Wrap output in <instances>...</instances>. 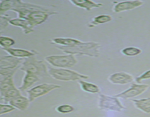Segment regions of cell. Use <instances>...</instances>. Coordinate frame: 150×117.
Wrapping results in <instances>:
<instances>
[{
  "label": "cell",
  "instance_id": "cell-11",
  "mask_svg": "<svg viewBox=\"0 0 150 117\" xmlns=\"http://www.w3.org/2000/svg\"><path fill=\"white\" fill-rule=\"evenodd\" d=\"M108 80L113 84L125 85L134 80V78L132 75L125 72L113 73L108 77Z\"/></svg>",
  "mask_w": 150,
  "mask_h": 117
},
{
  "label": "cell",
  "instance_id": "cell-1",
  "mask_svg": "<svg viewBox=\"0 0 150 117\" xmlns=\"http://www.w3.org/2000/svg\"><path fill=\"white\" fill-rule=\"evenodd\" d=\"M57 48L67 54L98 57L100 56V45L96 42H81V43L71 45V46H57Z\"/></svg>",
  "mask_w": 150,
  "mask_h": 117
},
{
  "label": "cell",
  "instance_id": "cell-13",
  "mask_svg": "<svg viewBox=\"0 0 150 117\" xmlns=\"http://www.w3.org/2000/svg\"><path fill=\"white\" fill-rule=\"evenodd\" d=\"M9 24L21 28L23 34H25V35H29V34L32 33L34 32V28H35V26L30 22L25 20V19L18 18L12 19L10 18V20H9Z\"/></svg>",
  "mask_w": 150,
  "mask_h": 117
},
{
  "label": "cell",
  "instance_id": "cell-4",
  "mask_svg": "<svg viewBox=\"0 0 150 117\" xmlns=\"http://www.w3.org/2000/svg\"><path fill=\"white\" fill-rule=\"evenodd\" d=\"M48 75L53 78L61 81H74V80H83L88 79L89 76L86 75L81 74L78 72L70 70L69 69L56 68V67H49L48 68Z\"/></svg>",
  "mask_w": 150,
  "mask_h": 117
},
{
  "label": "cell",
  "instance_id": "cell-24",
  "mask_svg": "<svg viewBox=\"0 0 150 117\" xmlns=\"http://www.w3.org/2000/svg\"><path fill=\"white\" fill-rule=\"evenodd\" d=\"M142 49L133 46L127 47V48H125L122 50H121L122 54L126 56H136L142 54Z\"/></svg>",
  "mask_w": 150,
  "mask_h": 117
},
{
  "label": "cell",
  "instance_id": "cell-26",
  "mask_svg": "<svg viewBox=\"0 0 150 117\" xmlns=\"http://www.w3.org/2000/svg\"><path fill=\"white\" fill-rule=\"evenodd\" d=\"M18 69L14 70H0V83L8 78L10 76H13Z\"/></svg>",
  "mask_w": 150,
  "mask_h": 117
},
{
  "label": "cell",
  "instance_id": "cell-25",
  "mask_svg": "<svg viewBox=\"0 0 150 117\" xmlns=\"http://www.w3.org/2000/svg\"><path fill=\"white\" fill-rule=\"evenodd\" d=\"M16 44V41L9 37L5 36H0V46L2 48V49H5V48H11L13 45Z\"/></svg>",
  "mask_w": 150,
  "mask_h": 117
},
{
  "label": "cell",
  "instance_id": "cell-12",
  "mask_svg": "<svg viewBox=\"0 0 150 117\" xmlns=\"http://www.w3.org/2000/svg\"><path fill=\"white\" fill-rule=\"evenodd\" d=\"M5 52H7L11 56L15 57V58H26L29 57L34 56L37 54V52L35 51H28L25 49H20V48H5L3 49Z\"/></svg>",
  "mask_w": 150,
  "mask_h": 117
},
{
  "label": "cell",
  "instance_id": "cell-15",
  "mask_svg": "<svg viewBox=\"0 0 150 117\" xmlns=\"http://www.w3.org/2000/svg\"><path fill=\"white\" fill-rule=\"evenodd\" d=\"M70 2L76 7L84 9L87 11H90L92 9L98 8L103 5L102 3L95 2L89 0H70Z\"/></svg>",
  "mask_w": 150,
  "mask_h": 117
},
{
  "label": "cell",
  "instance_id": "cell-23",
  "mask_svg": "<svg viewBox=\"0 0 150 117\" xmlns=\"http://www.w3.org/2000/svg\"><path fill=\"white\" fill-rule=\"evenodd\" d=\"M21 95V91L18 89L16 86L13 87V89H10L7 92H6L5 94L3 97L2 99H1V102H4L5 104L9 103L11 99H13V98L16 97Z\"/></svg>",
  "mask_w": 150,
  "mask_h": 117
},
{
  "label": "cell",
  "instance_id": "cell-14",
  "mask_svg": "<svg viewBox=\"0 0 150 117\" xmlns=\"http://www.w3.org/2000/svg\"><path fill=\"white\" fill-rule=\"evenodd\" d=\"M29 102H30L27 97L21 94L11 99L9 102V105H12L15 109L19 110L21 111H25L29 108Z\"/></svg>",
  "mask_w": 150,
  "mask_h": 117
},
{
  "label": "cell",
  "instance_id": "cell-17",
  "mask_svg": "<svg viewBox=\"0 0 150 117\" xmlns=\"http://www.w3.org/2000/svg\"><path fill=\"white\" fill-rule=\"evenodd\" d=\"M51 43L55 44L57 46H71L81 43L82 41L79 40L74 38L67 37H56L51 39Z\"/></svg>",
  "mask_w": 150,
  "mask_h": 117
},
{
  "label": "cell",
  "instance_id": "cell-31",
  "mask_svg": "<svg viewBox=\"0 0 150 117\" xmlns=\"http://www.w3.org/2000/svg\"><path fill=\"white\" fill-rule=\"evenodd\" d=\"M1 32H0V36H1Z\"/></svg>",
  "mask_w": 150,
  "mask_h": 117
},
{
  "label": "cell",
  "instance_id": "cell-9",
  "mask_svg": "<svg viewBox=\"0 0 150 117\" xmlns=\"http://www.w3.org/2000/svg\"><path fill=\"white\" fill-rule=\"evenodd\" d=\"M114 4L112 10L116 13H121L124 11L134 10L144 4L143 1L135 0V1H114Z\"/></svg>",
  "mask_w": 150,
  "mask_h": 117
},
{
  "label": "cell",
  "instance_id": "cell-21",
  "mask_svg": "<svg viewBox=\"0 0 150 117\" xmlns=\"http://www.w3.org/2000/svg\"><path fill=\"white\" fill-rule=\"evenodd\" d=\"M14 82H13V76H10L3 82L0 83V101L2 99L3 97L6 92H8L10 89L15 87Z\"/></svg>",
  "mask_w": 150,
  "mask_h": 117
},
{
  "label": "cell",
  "instance_id": "cell-6",
  "mask_svg": "<svg viewBox=\"0 0 150 117\" xmlns=\"http://www.w3.org/2000/svg\"><path fill=\"white\" fill-rule=\"evenodd\" d=\"M98 108L104 111H112L117 112H121L126 109L125 106L120 102L119 98L115 96H108V95L100 94L99 101H98Z\"/></svg>",
  "mask_w": 150,
  "mask_h": 117
},
{
  "label": "cell",
  "instance_id": "cell-29",
  "mask_svg": "<svg viewBox=\"0 0 150 117\" xmlns=\"http://www.w3.org/2000/svg\"><path fill=\"white\" fill-rule=\"evenodd\" d=\"M10 20V18L8 16H0V32L8 26Z\"/></svg>",
  "mask_w": 150,
  "mask_h": 117
},
{
  "label": "cell",
  "instance_id": "cell-27",
  "mask_svg": "<svg viewBox=\"0 0 150 117\" xmlns=\"http://www.w3.org/2000/svg\"><path fill=\"white\" fill-rule=\"evenodd\" d=\"M56 111L60 113H70L74 111V108L71 105L65 104V105H61L57 107Z\"/></svg>",
  "mask_w": 150,
  "mask_h": 117
},
{
  "label": "cell",
  "instance_id": "cell-10",
  "mask_svg": "<svg viewBox=\"0 0 150 117\" xmlns=\"http://www.w3.org/2000/svg\"><path fill=\"white\" fill-rule=\"evenodd\" d=\"M23 59L10 55L0 56V70H14L20 68Z\"/></svg>",
  "mask_w": 150,
  "mask_h": 117
},
{
  "label": "cell",
  "instance_id": "cell-20",
  "mask_svg": "<svg viewBox=\"0 0 150 117\" xmlns=\"http://www.w3.org/2000/svg\"><path fill=\"white\" fill-rule=\"evenodd\" d=\"M78 83L80 85L81 89L84 92H88V93L99 94L100 92V89L99 86L94 84V83L84 81L83 80H78Z\"/></svg>",
  "mask_w": 150,
  "mask_h": 117
},
{
  "label": "cell",
  "instance_id": "cell-3",
  "mask_svg": "<svg viewBox=\"0 0 150 117\" xmlns=\"http://www.w3.org/2000/svg\"><path fill=\"white\" fill-rule=\"evenodd\" d=\"M20 69L26 73L35 75L40 79L48 75V69L45 62L41 60L37 59L34 56L25 58L21 64Z\"/></svg>",
  "mask_w": 150,
  "mask_h": 117
},
{
  "label": "cell",
  "instance_id": "cell-16",
  "mask_svg": "<svg viewBox=\"0 0 150 117\" xmlns=\"http://www.w3.org/2000/svg\"><path fill=\"white\" fill-rule=\"evenodd\" d=\"M39 80L40 78L38 76L35 75L30 74V73H26L25 75L23 76L21 86H19L18 89L21 92H24V91L29 90V89Z\"/></svg>",
  "mask_w": 150,
  "mask_h": 117
},
{
  "label": "cell",
  "instance_id": "cell-2",
  "mask_svg": "<svg viewBox=\"0 0 150 117\" xmlns=\"http://www.w3.org/2000/svg\"><path fill=\"white\" fill-rule=\"evenodd\" d=\"M17 13L18 18H23L30 22L34 26H38L46 21L51 16L57 15V12L49 10H38V11H26V10H14Z\"/></svg>",
  "mask_w": 150,
  "mask_h": 117
},
{
  "label": "cell",
  "instance_id": "cell-7",
  "mask_svg": "<svg viewBox=\"0 0 150 117\" xmlns=\"http://www.w3.org/2000/svg\"><path fill=\"white\" fill-rule=\"evenodd\" d=\"M61 87V86L57 84H53V83H42V84L38 85V86H34L32 89H29L26 91L28 95V99L29 102H33L35 99L40 97L44 96L47 94L51 91L55 90Z\"/></svg>",
  "mask_w": 150,
  "mask_h": 117
},
{
  "label": "cell",
  "instance_id": "cell-18",
  "mask_svg": "<svg viewBox=\"0 0 150 117\" xmlns=\"http://www.w3.org/2000/svg\"><path fill=\"white\" fill-rule=\"evenodd\" d=\"M135 107L145 113H150V97L139 99H131Z\"/></svg>",
  "mask_w": 150,
  "mask_h": 117
},
{
  "label": "cell",
  "instance_id": "cell-8",
  "mask_svg": "<svg viewBox=\"0 0 150 117\" xmlns=\"http://www.w3.org/2000/svg\"><path fill=\"white\" fill-rule=\"evenodd\" d=\"M149 86L148 84H141V83H133L129 89L118 94L115 95V97L117 98H122V99H133V98L144 93L149 89Z\"/></svg>",
  "mask_w": 150,
  "mask_h": 117
},
{
  "label": "cell",
  "instance_id": "cell-28",
  "mask_svg": "<svg viewBox=\"0 0 150 117\" xmlns=\"http://www.w3.org/2000/svg\"><path fill=\"white\" fill-rule=\"evenodd\" d=\"M14 110L15 108L12 105H8V104H0V115L8 113Z\"/></svg>",
  "mask_w": 150,
  "mask_h": 117
},
{
  "label": "cell",
  "instance_id": "cell-22",
  "mask_svg": "<svg viewBox=\"0 0 150 117\" xmlns=\"http://www.w3.org/2000/svg\"><path fill=\"white\" fill-rule=\"evenodd\" d=\"M17 1H0V16H4L9 10H13L16 7Z\"/></svg>",
  "mask_w": 150,
  "mask_h": 117
},
{
  "label": "cell",
  "instance_id": "cell-19",
  "mask_svg": "<svg viewBox=\"0 0 150 117\" xmlns=\"http://www.w3.org/2000/svg\"><path fill=\"white\" fill-rule=\"evenodd\" d=\"M112 20V17L109 15H100L93 18L92 20L88 23V27L93 28L100 24L108 23Z\"/></svg>",
  "mask_w": 150,
  "mask_h": 117
},
{
  "label": "cell",
  "instance_id": "cell-5",
  "mask_svg": "<svg viewBox=\"0 0 150 117\" xmlns=\"http://www.w3.org/2000/svg\"><path fill=\"white\" fill-rule=\"evenodd\" d=\"M45 60L56 68H70L78 63L77 58L71 54L48 56L45 57Z\"/></svg>",
  "mask_w": 150,
  "mask_h": 117
},
{
  "label": "cell",
  "instance_id": "cell-30",
  "mask_svg": "<svg viewBox=\"0 0 150 117\" xmlns=\"http://www.w3.org/2000/svg\"><path fill=\"white\" fill-rule=\"evenodd\" d=\"M148 79H150V70H147L145 73H144L143 74H142L141 75L138 76L135 80H136V82L137 83H140L141 82H142L144 80H148Z\"/></svg>",
  "mask_w": 150,
  "mask_h": 117
}]
</instances>
